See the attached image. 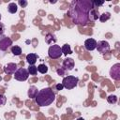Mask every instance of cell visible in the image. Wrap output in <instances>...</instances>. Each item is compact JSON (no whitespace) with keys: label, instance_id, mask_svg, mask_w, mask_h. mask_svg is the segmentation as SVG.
Listing matches in <instances>:
<instances>
[{"label":"cell","instance_id":"obj_1","mask_svg":"<svg viewBox=\"0 0 120 120\" xmlns=\"http://www.w3.org/2000/svg\"><path fill=\"white\" fill-rule=\"evenodd\" d=\"M93 8L92 1L89 0H74L70 3L68 14L72 22L79 25H85L88 21V14Z\"/></svg>","mask_w":120,"mask_h":120},{"label":"cell","instance_id":"obj_2","mask_svg":"<svg viewBox=\"0 0 120 120\" xmlns=\"http://www.w3.org/2000/svg\"><path fill=\"white\" fill-rule=\"evenodd\" d=\"M54 99L55 94L50 87H46L39 90L37 97L35 98V101L39 107L49 106L54 101Z\"/></svg>","mask_w":120,"mask_h":120},{"label":"cell","instance_id":"obj_3","mask_svg":"<svg viewBox=\"0 0 120 120\" xmlns=\"http://www.w3.org/2000/svg\"><path fill=\"white\" fill-rule=\"evenodd\" d=\"M78 82H79L78 77L70 76V75L64 77V79L62 81V84H63L64 88H66V89H72V88L76 87Z\"/></svg>","mask_w":120,"mask_h":120},{"label":"cell","instance_id":"obj_4","mask_svg":"<svg viewBox=\"0 0 120 120\" xmlns=\"http://www.w3.org/2000/svg\"><path fill=\"white\" fill-rule=\"evenodd\" d=\"M12 45V39L8 36H0V52L5 54V52Z\"/></svg>","mask_w":120,"mask_h":120},{"label":"cell","instance_id":"obj_5","mask_svg":"<svg viewBox=\"0 0 120 120\" xmlns=\"http://www.w3.org/2000/svg\"><path fill=\"white\" fill-rule=\"evenodd\" d=\"M62 54L63 53H62V51H61V47L59 45L54 44V45L50 46V48L48 50V55H49L50 58H52V59H58V58L61 57Z\"/></svg>","mask_w":120,"mask_h":120},{"label":"cell","instance_id":"obj_6","mask_svg":"<svg viewBox=\"0 0 120 120\" xmlns=\"http://www.w3.org/2000/svg\"><path fill=\"white\" fill-rule=\"evenodd\" d=\"M28 76H29L28 70H27L26 68H18V69L16 70V72L14 73V78H15V80L20 81V82L26 81V80L28 79Z\"/></svg>","mask_w":120,"mask_h":120},{"label":"cell","instance_id":"obj_7","mask_svg":"<svg viewBox=\"0 0 120 120\" xmlns=\"http://www.w3.org/2000/svg\"><path fill=\"white\" fill-rule=\"evenodd\" d=\"M110 76L113 80H120V63L114 64L110 69Z\"/></svg>","mask_w":120,"mask_h":120},{"label":"cell","instance_id":"obj_8","mask_svg":"<svg viewBox=\"0 0 120 120\" xmlns=\"http://www.w3.org/2000/svg\"><path fill=\"white\" fill-rule=\"evenodd\" d=\"M96 49L98 50V52L103 54V53L110 51V44L105 40H100V41L97 42V48Z\"/></svg>","mask_w":120,"mask_h":120},{"label":"cell","instance_id":"obj_9","mask_svg":"<svg viewBox=\"0 0 120 120\" xmlns=\"http://www.w3.org/2000/svg\"><path fill=\"white\" fill-rule=\"evenodd\" d=\"M99 17V12H98V8H92L89 11V14H88V21H91V22H95L98 19Z\"/></svg>","mask_w":120,"mask_h":120},{"label":"cell","instance_id":"obj_10","mask_svg":"<svg viewBox=\"0 0 120 120\" xmlns=\"http://www.w3.org/2000/svg\"><path fill=\"white\" fill-rule=\"evenodd\" d=\"M74 65H75V63H74V60L72 58H66V59H64L63 64H62L63 68L65 70H72L73 68H74Z\"/></svg>","mask_w":120,"mask_h":120},{"label":"cell","instance_id":"obj_11","mask_svg":"<svg viewBox=\"0 0 120 120\" xmlns=\"http://www.w3.org/2000/svg\"><path fill=\"white\" fill-rule=\"evenodd\" d=\"M18 68H17V64H15V63H8V64H7L5 67H4V71H5V73H7V74H14L15 72H16V70H17Z\"/></svg>","mask_w":120,"mask_h":120},{"label":"cell","instance_id":"obj_12","mask_svg":"<svg viewBox=\"0 0 120 120\" xmlns=\"http://www.w3.org/2000/svg\"><path fill=\"white\" fill-rule=\"evenodd\" d=\"M84 48L87 51H93L97 48V41L94 38H88L84 41Z\"/></svg>","mask_w":120,"mask_h":120},{"label":"cell","instance_id":"obj_13","mask_svg":"<svg viewBox=\"0 0 120 120\" xmlns=\"http://www.w3.org/2000/svg\"><path fill=\"white\" fill-rule=\"evenodd\" d=\"M38 88L35 86V85H31L28 89V92H27V95L30 98H35L38 95Z\"/></svg>","mask_w":120,"mask_h":120},{"label":"cell","instance_id":"obj_14","mask_svg":"<svg viewBox=\"0 0 120 120\" xmlns=\"http://www.w3.org/2000/svg\"><path fill=\"white\" fill-rule=\"evenodd\" d=\"M38 60V55L36 53H29L26 55V61L29 65H35Z\"/></svg>","mask_w":120,"mask_h":120},{"label":"cell","instance_id":"obj_15","mask_svg":"<svg viewBox=\"0 0 120 120\" xmlns=\"http://www.w3.org/2000/svg\"><path fill=\"white\" fill-rule=\"evenodd\" d=\"M45 41H46V43H47V44L55 43V42H56L55 36H54V35H52V34H51V33L47 34V35H46V37H45Z\"/></svg>","mask_w":120,"mask_h":120},{"label":"cell","instance_id":"obj_16","mask_svg":"<svg viewBox=\"0 0 120 120\" xmlns=\"http://www.w3.org/2000/svg\"><path fill=\"white\" fill-rule=\"evenodd\" d=\"M61 51H62V53L65 54V55H68V54H70L72 53V51H71V48L68 44H65L63 45V47L61 48Z\"/></svg>","mask_w":120,"mask_h":120},{"label":"cell","instance_id":"obj_17","mask_svg":"<svg viewBox=\"0 0 120 120\" xmlns=\"http://www.w3.org/2000/svg\"><path fill=\"white\" fill-rule=\"evenodd\" d=\"M110 18H111V13H110V12H104V13H102L101 15H99V17H98V19H99V21H100L101 22H107Z\"/></svg>","mask_w":120,"mask_h":120},{"label":"cell","instance_id":"obj_18","mask_svg":"<svg viewBox=\"0 0 120 120\" xmlns=\"http://www.w3.org/2000/svg\"><path fill=\"white\" fill-rule=\"evenodd\" d=\"M17 9H18V8H17V5L15 4V3H9L8 4V12L9 13H16L17 12Z\"/></svg>","mask_w":120,"mask_h":120},{"label":"cell","instance_id":"obj_19","mask_svg":"<svg viewBox=\"0 0 120 120\" xmlns=\"http://www.w3.org/2000/svg\"><path fill=\"white\" fill-rule=\"evenodd\" d=\"M10 51H11V52H12L14 55H16V56H19V55L22 54V49H21V47H19V46H12L11 49H10Z\"/></svg>","mask_w":120,"mask_h":120},{"label":"cell","instance_id":"obj_20","mask_svg":"<svg viewBox=\"0 0 120 120\" xmlns=\"http://www.w3.org/2000/svg\"><path fill=\"white\" fill-rule=\"evenodd\" d=\"M38 71L40 72L41 74H45L48 71V67L45 64H40L38 66Z\"/></svg>","mask_w":120,"mask_h":120},{"label":"cell","instance_id":"obj_21","mask_svg":"<svg viewBox=\"0 0 120 120\" xmlns=\"http://www.w3.org/2000/svg\"><path fill=\"white\" fill-rule=\"evenodd\" d=\"M27 70H28V73L30 75H36L38 72V67H36L34 65H29V68Z\"/></svg>","mask_w":120,"mask_h":120},{"label":"cell","instance_id":"obj_22","mask_svg":"<svg viewBox=\"0 0 120 120\" xmlns=\"http://www.w3.org/2000/svg\"><path fill=\"white\" fill-rule=\"evenodd\" d=\"M107 101L110 103V104H114L117 102V97L115 95H110L108 98H107Z\"/></svg>","mask_w":120,"mask_h":120},{"label":"cell","instance_id":"obj_23","mask_svg":"<svg viewBox=\"0 0 120 120\" xmlns=\"http://www.w3.org/2000/svg\"><path fill=\"white\" fill-rule=\"evenodd\" d=\"M104 4V1H93L92 2V5H93V7L94 8H98V7H100V6H102Z\"/></svg>","mask_w":120,"mask_h":120},{"label":"cell","instance_id":"obj_24","mask_svg":"<svg viewBox=\"0 0 120 120\" xmlns=\"http://www.w3.org/2000/svg\"><path fill=\"white\" fill-rule=\"evenodd\" d=\"M6 102H7V98H6V96L0 94V106H4V105L6 104Z\"/></svg>","mask_w":120,"mask_h":120},{"label":"cell","instance_id":"obj_25","mask_svg":"<svg viewBox=\"0 0 120 120\" xmlns=\"http://www.w3.org/2000/svg\"><path fill=\"white\" fill-rule=\"evenodd\" d=\"M56 72H57V74H58V75H60V76H64V75H65L66 70H65L63 68H57Z\"/></svg>","mask_w":120,"mask_h":120},{"label":"cell","instance_id":"obj_26","mask_svg":"<svg viewBox=\"0 0 120 120\" xmlns=\"http://www.w3.org/2000/svg\"><path fill=\"white\" fill-rule=\"evenodd\" d=\"M27 1L26 0H19V5L22 7V8H25L27 6Z\"/></svg>","mask_w":120,"mask_h":120},{"label":"cell","instance_id":"obj_27","mask_svg":"<svg viewBox=\"0 0 120 120\" xmlns=\"http://www.w3.org/2000/svg\"><path fill=\"white\" fill-rule=\"evenodd\" d=\"M4 32H5V25L2 22H0V36H2Z\"/></svg>","mask_w":120,"mask_h":120},{"label":"cell","instance_id":"obj_28","mask_svg":"<svg viewBox=\"0 0 120 120\" xmlns=\"http://www.w3.org/2000/svg\"><path fill=\"white\" fill-rule=\"evenodd\" d=\"M55 88H56V90L60 91V90H63L64 86H63V84H62V83H57V84L55 85Z\"/></svg>","mask_w":120,"mask_h":120},{"label":"cell","instance_id":"obj_29","mask_svg":"<svg viewBox=\"0 0 120 120\" xmlns=\"http://www.w3.org/2000/svg\"><path fill=\"white\" fill-rule=\"evenodd\" d=\"M77 120H84V119H83V118H82V117H79V118H78V119H77Z\"/></svg>","mask_w":120,"mask_h":120},{"label":"cell","instance_id":"obj_30","mask_svg":"<svg viewBox=\"0 0 120 120\" xmlns=\"http://www.w3.org/2000/svg\"><path fill=\"white\" fill-rule=\"evenodd\" d=\"M0 19H1V15H0Z\"/></svg>","mask_w":120,"mask_h":120}]
</instances>
